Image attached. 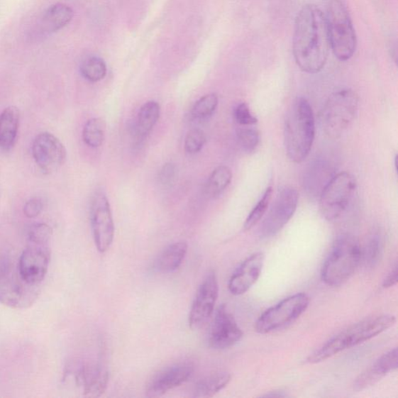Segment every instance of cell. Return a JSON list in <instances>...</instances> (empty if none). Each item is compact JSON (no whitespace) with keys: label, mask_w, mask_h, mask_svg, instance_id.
Listing matches in <instances>:
<instances>
[{"label":"cell","mask_w":398,"mask_h":398,"mask_svg":"<svg viewBox=\"0 0 398 398\" xmlns=\"http://www.w3.org/2000/svg\"><path fill=\"white\" fill-rule=\"evenodd\" d=\"M331 50L326 15L319 6L306 4L296 18L292 52L297 66L305 72H321Z\"/></svg>","instance_id":"obj_1"},{"label":"cell","mask_w":398,"mask_h":398,"mask_svg":"<svg viewBox=\"0 0 398 398\" xmlns=\"http://www.w3.org/2000/svg\"><path fill=\"white\" fill-rule=\"evenodd\" d=\"M397 321L394 316L378 315L364 319L332 337L318 350L309 356L308 363L316 364L326 361L346 349L358 346L393 327Z\"/></svg>","instance_id":"obj_2"},{"label":"cell","mask_w":398,"mask_h":398,"mask_svg":"<svg viewBox=\"0 0 398 398\" xmlns=\"http://www.w3.org/2000/svg\"><path fill=\"white\" fill-rule=\"evenodd\" d=\"M315 137V119L310 103L298 97L292 104L284 128V140L287 156L299 164L310 153Z\"/></svg>","instance_id":"obj_3"},{"label":"cell","mask_w":398,"mask_h":398,"mask_svg":"<svg viewBox=\"0 0 398 398\" xmlns=\"http://www.w3.org/2000/svg\"><path fill=\"white\" fill-rule=\"evenodd\" d=\"M52 236V229L46 223L29 227L27 245L19 258L18 270L21 278L31 285L39 286L45 278L50 265Z\"/></svg>","instance_id":"obj_4"},{"label":"cell","mask_w":398,"mask_h":398,"mask_svg":"<svg viewBox=\"0 0 398 398\" xmlns=\"http://www.w3.org/2000/svg\"><path fill=\"white\" fill-rule=\"evenodd\" d=\"M362 262V248L350 234H342L336 240L324 262L321 277L330 287H338L347 282Z\"/></svg>","instance_id":"obj_5"},{"label":"cell","mask_w":398,"mask_h":398,"mask_svg":"<svg viewBox=\"0 0 398 398\" xmlns=\"http://www.w3.org/2000/svg\"><path fill=\"white\" fill-rule=\"evenodd\" d=\"M326 18L331 50L340 61L350 60L356 50L357 38L344 0H329Z\"/></svg>","instance_id":"obj_6"},{"label":"cell","mask_w":398,"mask_h":398,"mask_svg":"<svg viewBox=\"0 0 398 398\" xmlns=\"http://www.w3.org/2000/svg\"><path fill=\"white\" fill-rule=\"evenodd\" d=\"M358 96L351 89H341L333 93L321 114L324 132L331 138L342 136L350 126L358 110Z\"/></svg>","instance_id":"obj_7"},{"label":"cell","mask_w":398,"mask_h":398,"mask_svg":"<svg viewBox=\"0 0 398 398\" xmlns=\"http://www.w3.org/2000/svg\"><path fill=\"white\" fill-rule=\"evenodd\" d=\"M39 286L24 281L18 265L6 262L0 267V303L14 309L27 308L38 299Z\"/></svg>","instance_id":"obj_8"},{"label":"cell","mask_w":398,"mask_h":398,"mask_svg":"<svg viewBox=\"0 0 398 398\" xmlns=\"http://www.w3.org/2000/svg\"><path fill=\"white\" fill-rule=\"evenodd\" d=\"M355 177L348 172L335 175L320 196L321 214L328 221L342 216L350 203L356 189Z\"/></svg>","instance_id":"obj_9"},{"label":"cell","mask_w":398,"mask_h":398,"mask_svg":"<svg viewBox=\"0 0 398 398\" xmlns=\"http://www.w3.org/2000/svg\"><path fill=\"white\" fill-rule=\"evenodd\" d=\"M310 302L311 299L306 294H297L284 299L259 316L255 323V331L264 335L285 328L306 311Z\"/></svg>","instance_id":"obj_10"},{"label":"cell","mask_w":398,"mask_h":398,"mask_svg":"<svg viewBox=\"0 0 398 398\" xmlns=\"http://www.w3.org/2000/svg\"><path fill=\"white\" fill-rule=\"evenodd\" d=\"M298 201L299 193L292 187H284L280 190L270 212L260 226V238H271L279 233L294 216Z\"/></svg>","instance_id":"obj_11"},{"label":"cell","mask_w":398,"mask_h":398,"mask_svg":"<svg viewBox=\"0 0 398 398\" xmlns=\"http://www.w3.org/2000/svg\"><path fill=\"white\" fill-rule=\"evenodd\" d=\"M91 223L96 247L104 253L112 245L115 237V224L109 199L103 192H97L91 208Z\"/></svg>","instance_id":"obj_12"},{"label":"cell","mask_w":398,"mask_h":398,"mask_svg":"<svg viewBox=\"0 0 398 398\" xmlns=\"http://www.w3.org/2000/svg\"><path fill=\"white\" fill-rule=\"evenodd\" d=\"M32 156L45 175H52L65 164L67 151L59 138L50 133H39L32 144Z\"/></svg>","instance_id":"obj_13"},{"label":"cell","mask_w":398,"mask_h":398,"mask_svg":"<svg viewBox=\"0 0 398 398\" xmlns=\"http://www.w3.org/2000/svg\"><path fill=\"white\" fill-rule=\"evenodd\" d=\"M218 295L216 275L213 271L209 272L201 283L191 307L189 323L192 330H199L205 326L214 312Z\"/></svg>","instance_id":"obj_14"},{"label":"cell","mask_w":398,"mask_h":398,"mask_svg":"<svg viewBox=\"0 0 398 398\" xmlns=\"http://www.w3.org/2000/svg\"><path fill=\"white\" fill-rule=\"evenodd\" d=\"M242 338L243 331L233 314L227 310L225 305L219 306L209 331V346L223 350L237 344Z\"/></svg>","instance_id":"obj_15"},{"label":"cell","mask_w":398,"mask_h":398,"mask_svg":"<svg viewBox=\"0 0 398 398\" xmlns=\"http://www.w3.org/2000/svg\"><path fill=\"white\" fill-rule=\"evenodd\" d=\"M194 365L189 361H182L160 370L149 381L145 394L150 397L165 395L172 389L185 383L193 375Z\"/></svg>","instance_id":"obj_16"},{"label":"cell","mask_w":398,"mask_h":398,"mask_svg":"<svg viewBox=\"0 0 398 398\" xmlns=\"http://www.w3.org/2000/svg\"><path fill=\"white\" fill-rule=\"evenodd\" d=\"M265 255L256 253L250 255L234 271L229 281L228 288L233 295L245 294L261 275Z\"/></svg>","instance_id":"obj_17"},{"label":"cell","mask_w":398,"mask_h":398,"mask_svg":"<svg viewBox=\"0 0 398 398\" xmlns=\"http://www.w3.org/2000/svg\"><path fill=\"white\" fill-rule=\"evenodd\" d=\"M397 348H393L379 358L371 367L361 373L354 382L355 392H362L397 369Z\"/></svg>","instance_id":"obj_18"},{"label":"cell","mask_w":398,"mask_h":398,"mask_svg":"<svg viewBox=\"0 0 398 398\" xmlns=\"http://www.w3.org/2000/svg\"><path fill=\"white\" fill-rule=\"evenodd\" d=\"M77 381L83 387L84 396L100 397L108 387L109 372L101 364L86 365L79 370Z\"/></svg>","instance_id":"obj_19"},{"label":"cell","mask_w":398,"mask_h":398,"mask_svg":"<svg viewBox=\"0 0 398 398\" xmlns=\"http://www.w3.org/2000/svg\"><path fill=\"white\" fill-rule=\"evenodd\" d=\"M334 170L326 160H319L309 167L304 176V189L311 196L320 197L326 186L334 177Z\"/></svg>","instance_id":"obj_20"},{"label":"cell","mask_w":398,"mask_h":398,"mask_svg":"<svg viewBox=\"0 0 398 398\" xmlns=\"http://www.w3.org/2000/svg\"><path fill=\"white\" fill-rule=\"evenodd\" d=\"M21 115L17 107L10 106L0 114V148L11 150L17 142Z\"/></svg>","instance_id":"obj_21"},{"label":"cell","mask_w":398,"mask_h":398,"mask_svg":"<svg viewBox=\"0 0 398 398\" xmlns=\"http://www.w3.org/2000/svg\"><path fill=\"white\" fill-rule=\"evenodd\" d=\"M188 253V243L178 241L167 246L158 255L153 264V269L160 273H170L179 269Z\"/></svg>","instance_id":"obj_22"},{"label":"cell","mask_w":398,"mask_h":398,"mask_svg":"<svg viewBox=\"0 0 398 398\" xmlns=\"http://www.w3.org/2000/svg\"><path fill=\"white\" fill-rule=\"evenodd\" d=\"M74 12L67 4H55L48 7L43 18V27L48 33H54L67 26Z\"/></svg>","instance_id":"obj_23"},{"label":"cell","mask_w":398,"mask_h":398,"mask_svg":"<svg viewBox=\"0 0 398 398\" xmlns=\"http://www.w3.org/2000/svg\"><path fill=\"white\" fill-rule=\"evenodd\" d=\"M231 373L218 371L203 377L194 387L193 395L197 397H211L221 392L231 380Z\"/></svg>","instance_id":"obj_24"},{"label":"cell","mask_w":398,"mask_h":398,"mask_svg":"<svg viewBox=\"0 0 398 398\" xmlns=\"http://www.w3.org/2000/svg\"><path fill=\"white\" fill-rule=\"evenodd\" d=\"M160 116V106L157 101L145 103L138 114L136 133L142 137L149 135Z\"/></svg>","instance_id":"obj_25"},{"label":"cell","mask_w":398,"mask_h":398,"mask_svg":"<svg viewBox=\"0 0 398 398\" xmlns=\"http://www.w3.org/2000/svg\"><path fill=\"white\" fill-rule=\"evenodd\" d=\"M231 170L226 166L216 167L209 177L206 192L210 198H216L225 191L232 181Z\"/></svg>","instance_id":"obj_26"},{"label":"cell","mask_w":398,"mask_h":398,"mask_svg":"<svg viewBox=\"0 0 398 398\" xmlns=\"http://www.w3.org/2000/svg\"><path fill=\"white\" fill-rule=\"evenodd\" d=\"M106 124L99 118H94L87 121L83 129V140L92 148H99L103 144Z\"/></svg>","instance_id":"obj_27"},{"label":"cell","mask_w":398,"mask_h":398,"mask_svg":"<svg viewBox=\"0 0 398 398\" xmlns=\"http://www.w3.org/2000/svg\"><path fill=\"white\" fill-rule=\"evenodd\" d=\"M383 253V238L380 234L373 233L362 249V261L365 266L372 269L381 261Z\"/></svg>","instance_id":"obj_28"},{"label":"cell","mask_w":398,"mask_h":398,"mask_svg":"<svg viewBox=\"0 0 398 398\" xmlns=\"http://www.w3.org/2000/svg\"><path fill=\"white\" fill-rule=\"evenodd\" d=\"M80 73L83 77L96 83L102 80L107 74L106 63L99 56H89L80 65Z\"/></svg>","instance_id":"obj_29"},{"label":"cell","mask_w":398,"mask_h":398,"mask_svg":"<svg viewBox=\"0 0 398 398\" xmlns=\"http://www.w3.org/2000/svg\"><path fill=\"white\" fill-rule=\"evenodd\" d=\"M272 192V187L265 190L262 199L258 201L257 205L251 210V212L246 219L245 223L243 224V230L247 231L253 229L261 221L270 206Z\"/></svg>","instance_id":"obj_30"},{"label":"cell","mask_w":398,"mask_h":398,"mask_svg":"<svg viewBox=\"0 0 398 398\" xmlns=\"http://www.w3.org/2000/svg\"><path fill=\"white\" fill-rule=\"evenodd\" d=\"M219 99L216 94H209L201 97L194 104L191 115L194 118L203 119L213 115L218 106Z\"/></svg>","instance_id":"obj_31"},{"label":"cell","mask_w":398,"mask_h":398,"mask_svg":"<svg viewBox=\"0 0 398 398\" xmlns=\"http://www.w3.org/2000/svg\"><path fill=\"white\" fill-rule=\"evenodd\" d=\"M238 140L242 149L247 153H253L259 144L260 136L254 128H241L237 132Z\"/></svg>","instance_id":"obj_32"},{"label":"cell","mask_w":398,"mask_h":398,"mask_svg":"<svg viewBox=\"0 0 398 398\" xmlns=\"http://www.w3.org/2000/svg\"><path fill=\"white\" fill-rule=\"evenodd\" d=\"M206 142L204 132L199 128H194L187 134L184 140V150L189 154H196L200 152Z\"/></svg>","instance_id":"obj_33"},{"label":"cell","mask_w":398,"mask_h":398,"mask_svg":"<svg viewBox=\"0 0 398 398\" xmlns=\"http://www.w3.org/2000/svg\"><path fill=\"white\" fill-rule=\"evenodd\" d=\"M233 117L236 123L241 126H251L258 123L257 118L251 114L245 103H241L235 108Z\"/></svg>","instance_id":"obj_34"},{"label":"cell","mask_w":398,"mask_h":398,"mask_svg":"<svg viewBox=\"0 0 398 398\" xmlns=\"http://www.w3.org/2000/svg\"><path fill=\"white\" fill-rule=\"evenodd\" d=\"M177 169L173 163H167L161 168L159 172V182L161 185L169 188L177 179Z\"/></svg>","instance_id":"obj_35"},{"label":"cell","mask_w":398,"mask_h":398,"mask_svg":"<svg viewBox=\"0 0 398 398\" xmlns=\"http://www.w3.org/2000/svg\"><path fill=\"white\" fill-rule=\"evenodd\" d=\"M44 209L43 201L38 198L31 199L23 206V214L29 219L38 217Z\"/></svg>","instance_id":"obj_36"},{"label":"cell","mask_w":398,"mask_h":398,"mask_svg":"<svg viewBox=\"0 0 398 398\" xmlns=\"http://www.w3.org/2000/svg\"><path fill=\"white\" fill-rule=\"evenodd\" d=\"M397 263L395 262L391 272L388 273L383 282L384 288H391L397 285Z\"/></svg>","instance_id":"obj_37"},{"label":"cell","mask_w":398,"mask_h":398,"mask_svg":"<svg viewBox=\"0 0 398 398\" xmlns=\"http://www.w3.org/2000/svg\"><path fill=\"white\" fill-rule=\"evenodd\" d=\"M264 397H288L285 392L278 389V391H273L265 394L262 395Z\"/></svg>","instance_id":"obj_38"}]
</instances>
